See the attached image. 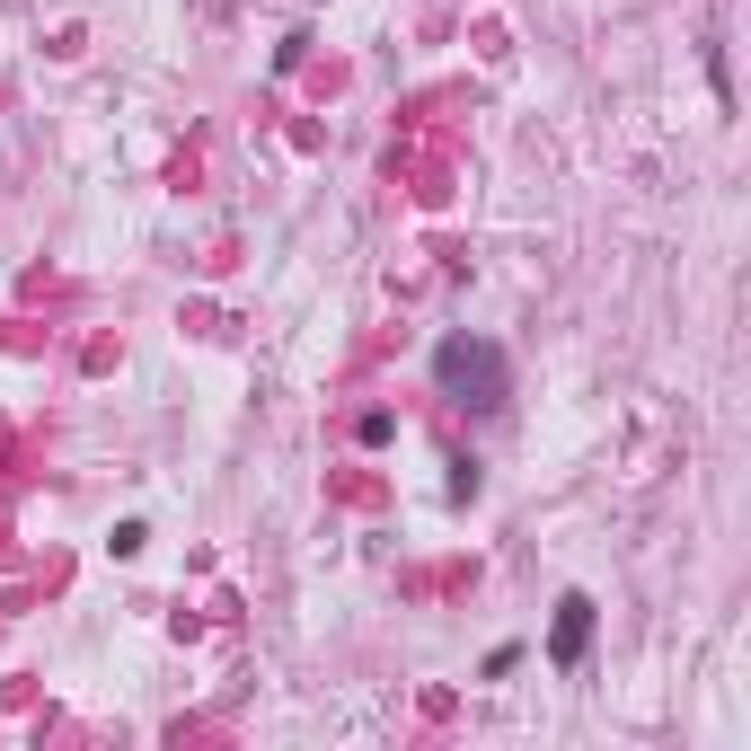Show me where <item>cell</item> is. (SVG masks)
<instances>
[{"label": "cell", "mask_w": 751, "mask_h": 751, "mask_svg": "<svg viewBox=\"0 0 751 751\" xmlns=\"http://www.w3.org/2000/svg\"><path fill=\"white\" fill-rule=\"evenodd\" d=\"M433 381H443L460 407L495 416V407H505V354H495L486 336H443V354H433Z\"/></svg>", "instance_id": "obj_1"}, {"label": "cell", "mask_w": 751, "mask_h": 751, "mask_svg": "<svg viewBox=\"0 0 751 751\" xmlns=\"http://www.w3.org/2000/svg\"><path fill=\"white\" fill-rule=\"evenodd\" d=\"M584 646H593V601L567 593V601H557V637H548V654H557V663H584Z\"/></svg>", "instance_id": "obj_2"}]
</instances>
